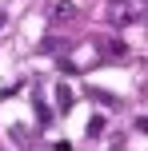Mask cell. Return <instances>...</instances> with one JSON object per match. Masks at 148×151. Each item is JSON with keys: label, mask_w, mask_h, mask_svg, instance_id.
I'll use <instances>...</instances> for the list:
<instances>
[{"label": "cell", "mask_w": 148, "mask_h": 151, "mask_svg": "<svg viewBox=\"0 0 148 151\" xmlns=\"http://www.w3.org/2000/svg\"><path fill=\"white\" fill-rule=\"evenodd\" d=\"M104 52H108L112 60H120V56H128V44H124V40H108V48H104Z\"/></svg>", "instance_id": "3957f363"}, {"label": "cell", "mask_w": 148, "mask_h": 151, "mask_svg": "<svg viewBox=\"0 0 148 151\" xmlns=\"http://www.w3.org/2000/svg\"><path fill=\"white\" fill-rule=\"evenodd\" d=\"M104 131V115H92V119H88V135H100Z\"/></svg>", "instance_id": "277c9868"}, {"label": "cell", "mask_w": 148, "mask_h": 151, "mask_svg": "<svg viewBox=\"0 0 148 151\" xmlns=\"http://www.w3.org/2000/svg\"><path fill=\"white\" fill-rule=\"evenodd\" d=\"M136 127H140L144 135H148V115H144V119H136Z\"/></svg>", "instance_id": "8992f818"}, {"label": "cell", "mask_w": 148, "mask_h": 151, "mask_svg": "<svg viewBox=\"0 0 148 151\" xmlns=\"http://www.w3.org/2000/svg\"><path fill=\"white\" fill-rule=\"evenodd\" d=\"M0 28H4V12H0Z\"/></svg>", "instance_id": "52a82bcc"}, {"label": "cell", "mask_w": 148, "mask_h": 151, "mask_svg": "<svg viewBox=\"0 0 148 151\" xmlns=\"http://www.w3.org/2000/svg\"><path fill=\"white\" fill-rule=\"evenodd\" d=\"M56 48H60V52H64V40H56V36H48V40H44V52H56Z\"/></svg>", "instance_id": "5b68a950"}, {"label": "cell", "mask_w": 148, "mask_h": 151, "mask_svg": "<svg viewBox=\"0 0 148 151\" xmlns=\"http://www.w3.org/2000/svg\"><path fill=\"white\" fill-rule=\"evenodd\" d=\"M56 107H60V111H68V107H72V88H68V83L56 88Z\"/></svg>", "instance_id": "7a4b0ae2"}, {"label": "cell", "mask_w": 148, "mask_h": 151, "mask_svg": "<svg viewBox=\"0 0 148 151\" xmlns=\"http://www.w3.org/2000/svg\"><path fill=\"white\" fill-rule=\"evenodd\" d=\"M72 16H76V4H72V0H60V4H52V20H56V24H68Z\"/></svg>", "instance_id": "6da1fadb"}]
</instances>
